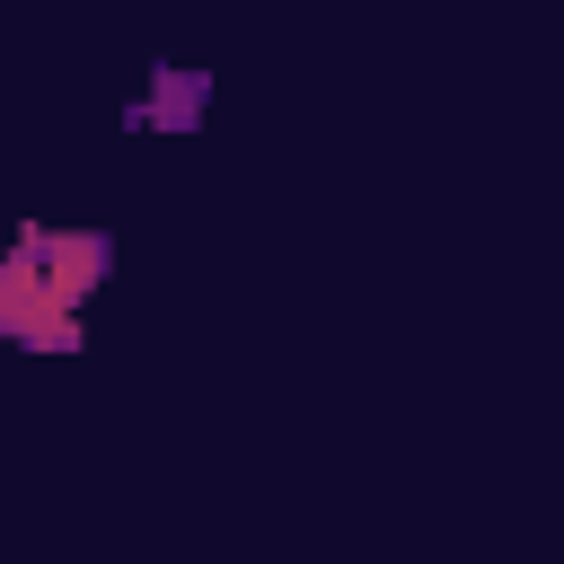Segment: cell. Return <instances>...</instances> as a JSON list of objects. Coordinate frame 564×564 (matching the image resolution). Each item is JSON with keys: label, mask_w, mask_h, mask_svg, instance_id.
Returning a JSON list of instances; mask_svg holds the SVG:
<instances>
[{"label": "cell", "mask_w": 564, "mask_h": 564, "mask_svg": "<svg viewBox=\"0 0 564 564\" xmlns=\"http://www.w3.org/2000/svg\"><path fill=\"white\" fill-rule=\"evenodd\" d=\"M106 273H115V238H106V229L26 220V229L0 247V344L70 352V344H79V308L97 300Z\"/></svg>", "instance_id": "cell-1"}, {"label": "cell", "mask_w": 564, "mask_h": 564, "mask_svg": "<svg viewBox=\"0 0 564 564\" xmlns=\"http://www.w3.org/2000/svg\"><path fill=\"white\" fill-rule=\"evenodd\" d=\"M203 70H176V62H159L150 79H141V97L123 106V123L132 132H194V115H203Z\"/></svg>", "instance_id": "cell-2"}]
</instances>
